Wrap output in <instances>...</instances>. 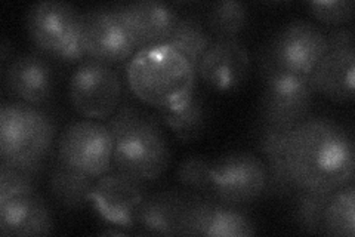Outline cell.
Masks as SVG:
<instances>
[{
  "label": "cell",
  "mask_w": 355,
  "mask_h": 237,
  "mask_svg": "<svg viewBox=\"0 0 355 237\" xmlns=\"http://www.w3.org/2000/svg\"><path fill=\"white\" fill-rule=\"evenodd\" d=\"M286 163L297 188L335 191L354 178L351 133L329 117L308 116L288 133Z\"/></svg>",
  "instance_id": "cell-1"
},
{
  "label": "cell",
  "mask_w": 355,
  "mask_h": 237,
  "mask_svg": "<svg viewBox=\"0 0 355 237\" xmlns=\"http://www.w3.org/2000/svg\"><path fill=\"white\" fill-rule=\"evenodd\" d=\"M196 70L169 43L138 49L126 64L128 85L133 95L154 108H171L196 89Z\"/></svg>",
  "instance_id": "cell-2"
},
{
  "label": "cell",
  "mask_w": 355,
  "mask_h": 237,
  "mask_svg": "<svg viewBox=\"0 0 355 237\" xmlns=\"http://www.w3.org/2000/svg\"><path fill=\"white\" fill-rule=\"evenodd\" d=\"M57 135L53 119L40 107L5 101L0 107V163L40 175Z\"/></svg>",
  "instance_id": "cell-3"
},
{
  "label": "cell",
  "mask_w": 355,
  "mask_h": 237,
  "mask_svg": "<svg viewBox=\"0 0 355 237\" xmlns=\"http://www.w3.org/2000/svg\"><path fill=\"white\" fill-rule=\"evenodd\" d=\"M83 13L71 3L43 0L26 14V28L33 44L46 56L65 64L86 60L82 39Z\"/></svg>",
  "instance_id": "cell-4"
},
{
  "label": "cell",
  "mask_w": 355,
  "mask_h": 237,
  "mask_svg": "<svg viewBox=\"0 0 355 237\" xmlns=\"http://www.w3.org/2000/svg\"><path fill=\"white\" fill-rule=\"evenodd\" d=\"M171 149L159 119L144 115L114 138L113 167L138 181H154L168 169Z\"/></svg>",
  "instance_id": "cell-5"
},
{
  "label": "cell",
  "mask_w": 355,
  "mask_h": 237,
  "mask_svg": "<svg viewBox=\"0 0 355 237\" xmlns=\"http://www.w3.org/2000/svg\"><path fill=\"white\" fill-rule=\"evenodd\" d=\"M114 138L105 123L95 119L77 120L58 140V161L85 175L98 178L113 169Z\"/></svg>",
  "instance_id": "cell-6"
},
{
  "label": "cell",
  "mask_w": 355,
  "mask_h": 237,
  "mask_svg": "<svg viewBox=\"0 0 355 237\" xmlns=\"http://www.w3.org/2000/svg\"><path fill=\"white\" fill-rule=\"evenodd\" d=\"M69 98L80 116L107 119L120 104V76L110 64L86 58L77 64L70 76Z\"/></svg>",
  "instance_id": "cell-7"
},
{
  "label": "cell",
  "mask_w": 355,
  "mask_h": 237,
  "mask_svg": "<svg viewBox=\"0 0 355 237\" xmlns=\"http://www.w3.org/2000/svg\"><path fill=\"white\" fill-rule=\"evenodd\" d=\"M266 165L249 152H231L212 165V197L234 206H246L263 196Z\"/></svg>",
  "instance_id": "cell-8"
},
{
  "label": "cell",
  "mask_w": 355,
  "mask_h": 237,
  "mask_svg": "<svg viewBox=\"0 0 355 237\" xmlns=\"http://www.w3.org/2000/svg\"><path fill=\"white\" fill-rule=\"evenodd\" d=\"M265 44L277 65L302 77H309L327 54L324 33L306 19L287 22Z\"/></svg>",
  "instance_id": "cell-9"
},
{
  "label": "cell",
  "mask_w": 355,
  "mask_h": 237,
  "mask_svg": "<svg viewBox=\"0 0 355 237\" xmlns=\"http://www.w3.org/2000/svg\"><path fill=\"white\" fill-rule=\"evenodd\" d=\"M147 188L138 179L119 171L107 172L95 179L91 191V206L110 227H120L133 233L138 229V217Z\"/></svg>",
  "instance_id": "cell-10"
},
{
  "label": "cell",
  "mask_w": 355,
  "mask_h": 237,
  "mask_svg": "<svg viewBox=\"0 0 355 237\" xmlns=\"http://www.w3.org/2000/svg\"><path fill=\"white\" fill-rule=\"evenodd\" d=\"M257 234V225L240 206L212 196L188 195L181 236L246 237Z\"/></svg>",
  "instance_id": "cell-11"
},
{
  "label": "cell",
  "mask_w": 355,
  "mask_h": 237,
  "mask_svg": "<svg viewBox=\"0 0 355 237\" xmlns=\"http://www.w3.org/2000/svg\"><path fill=\"white\" fill-rule=\"evenodd\" d=\"M83 48L87 58L105 64L129 61L137 52L123 22L111 6H96L83 13Z\"/></svg>",
  "instance_id": "cell-12"
},
{
  "label": "cell",
  "mask_w": 355,
  "mask_h": 237,
  "mask_svg": "<svg viewBox=\"0 0 355 237\" xmlns=\"http://www.w3.org/2000/svg\"><path fill=\"white\" fill-rule=\"evenodd\" d=\"M3 88L14 101L43 106L55 91V72L44 56L22 54L3 65Z\"/></svg>",
  "instance_id": "cell-13"
},
{
  "label": "cell",
  "mask_w": 355,
  "mask_h": 237,
  "mask_svg": "<svg viewBox=\"0 0 355 237\" xmlns=\"http://www.w3.org/2000/svg\"><path fill=\"white\" fill-rule=\"evenodd\" d=\"M137 51L168 43L178 15L175 9L157 0H137L113 5Z\"/></svg>",
  "instance_id": "cell-14"
},
{
  "label": "cell",
  "mask_w": 355,
  "mask_h": 237,
  "mask_svg": "<svg viewBox=\"0 0 355 237\" xmlns=\"http://www.w3.org/2000/svg\"><path fill=\"white\" fill-rule=\"evenodd\" d=\"M250 72V55L239 39H214L198 64L197 74L216 91L237 89Z\"/></svg>",
  "instance_id": "cell-15"
},
{
  "label": "cell",
  "mask_w": 355,
  "mask_h": 237,
  "mask_svg": "<svg viewBox=\"0 0 355 237\" xmlns=\"http://www.w3.org/2000/svg\"><path fill=\"white\" fill-rule=\"evenodd\" d=\"M0 233L5 237L53 233L52 213L37 191L0 199Z\"/></svg>",
  "instance_id": "cell-16"
},
{
  "label": "cell",
  "mask_w": 355,
  "mask_h": 237,
  "mask_svg": "<svg viewBox=\"0 0 355 237\" xmlns=\"http://www.w3.org/2000/svg\"><path fill=\"white\" fill-rule=\"evenodd\" d=\"M292 128H282L259 122L257 128V145L266 165V196L286 197L297 190L286 163V144Z\"/></svg>",
  "instance_id": "cell-17"
},
{
  "label": "cell",
  "mask_w": 355,
  "mask_h": 237,
  "mask_svg": "<svg viewBox=\"0 0 355 237\" xmlns=\"http://www.w3.org/2000/svg\"><path fill=\"white\" fill-rule=\"evenodd\" d=\"M315 91L311 83L291 88H263L259 103L261 120L293 128L309 116Z\"/></svg>",
  "instance_id": "cell-18"
},
{
  "label": "cell",
  "mask_w": 355,
  "mask_h": 237,
  "mask_svg": "<svg viewBox=\"0 0 355 237\" xmlns=\"http://www.w3.org/2000/svg\"><path fill=\"white\" fill-rule=\"evenodd\" d=\"M187 199L188 193L176 190H162L147 195L138 217L139 233L150 236H181Z\"/></svg>",
  "instance_id": "cell-19"
},
{
  "label": "cell",
  "mask_w": 355,
  "mask_h": 237,
  "mask_svg": "<svg viewBox=\"0 0 355 237\" xmlns=\"http://www.w3.org/2000/svg\"><path fill=\"white\" fill-rule=\"evenodd\" d=\"M309 79L315 92L338 103L351 101L355 82L354 49L327 51Z\"/></svg>",
  "instance_id": "cell-20"
},
{
  "label": "cell",
  "mask_w": 355,
  "mask_h": 237,
  "mask_svg": "<svg viewBox=\"0 0 355 237\" xmlns=\"http://www.w3.org/2000/svg\"><path fill=\"white\" fill-rule=\"evenodd\" d=\"M155 117L164 123L178 140L191 142L205 132L209 111L205 98L194 89L181 104L171 108H155Z\"/></svg>",
  "instance_id": "cell-21"
},
{
  "label": "cell",
  "mask_w": 355,
  "mask_h": 237,
  "mask_svg": "<svg viewBox=\"0 0 355 237\" xmlns=\"http://www.w3.org/2000/svg\"><path fill=\"white\" fill-rule=\"evenodd\" d=\"M95 178L65 166L60 161L49 172L48 186L52 197L67 209H83L91 205Z\"/></svg>",
  "instance_id": "cell-22"
},
{
  "label": "cell",
  "mask_w": 355,
  "mask_h": 237,
  "mask_svg": "<svg viewBox=\"0 0 355 237\" xmlns=\"http://www.w3.org/2000/svg\"><path fill=\"white\" fill-rule=\"evenodd\" d=\"M214 36L202 21L193 17H178L168 43L190 61L197 73L205 52L212 44Z\"/></svg>",
  "instance_id": "cell-23"
},
{
  "label": "cell",
  "mask_w": 355,
  "mask_h": 237,
  "mask_svg": "<svg viewBox=\"0 0 355 237\" xmlns=\"http://www.w3.org/2000/svg\"><path fill=\"white\" fill-rule=\"evenodd\" d=\"M324 234L354 237L355 234V187L354 183L331 193L324 211Z\"/></svg>",
  "instance_id": "cell-24"
},
{
  "label": "cell",
  "mask_w": 355,
  "mask_h": 237,
  "mask_svg": "<svg viewBox=\"0 0 355 237\" xmlns=\"http://www.w3.org/2000/svg\"><path fill=\"white\" fill-rule=\"evenodd\" d=\"M333 191L297 188L293 193L292 213L297 227L309 234H324V211Z\"/></svg>",
  "instance_id": "cell-25"
},
{
  "label": "cell",
  "mask_w": 355,
  "mask_h": 237,
  "mask_svg": "<svg viewBox=\"0 0 355 237\" xmlns=\"http://www.w3.org/2000/svg\"><path fill=\"white\" fill-rule=\"evenodd\" d=\"M246 22L248 8L239 0H220L207 9L206 27L214 39H237Z\"/></svg>",
  "instance_id": "cell-26"
},
{
  "label": "cell",
  "mask_w": 355,
  "mask_h": 237,
  "mask_svg": "<svg viewBox=\"0 0 355 237\" xmlns=\"http://www.w3.org/2000/svg\"><path fill=\"white\" fill-rule=\"evenodd\" d=\"M212 165L205 156L185 157L176 167V181L188 195L212 196Z\"/></svg>",
  "instance_id": "cell-27"
},
{
  "label": "cell",
  "mask_w": 355,
  "mask_h": 237,
  "mask_svg": "<svg viewBox=\"0 0 355 237\" xmlns=\"http://www.w3.org/2000/svg\"><path fill=\"white\" fill-rule=\"evenodd\" d=\"M308 8L320 22L333 27L343 26L349 22L354 14V2L351 0H317V2H309Z\"/></svg>",
  "instance_id": "cell-28"
},
{
  "label": "cell",
  "mask_w": 355,
  "mask_h": 237,
  "mask_svg": "<svg viewBox=\"0 0 355 237\" xmlns=\"http://www.w3.org/2000/svg\"><path fill=\"white\" fill-rule=\"evenodd\" d=\"M36 191V177L18 167L0 163V199Z\"/></svg>",
  "instance_id": "cell-29"
},
{
  "label": "cell",
  "mask_w": 355,
  "mask_h": 237,
  "mask_svg": "<svg viewBox=\"0 0 355 237\" xmlns=\"http://www.w3.org/2000/svg\"><path fill=\"white\" fill-rule=\"evenodd\" d=\"M144 115H146V111H142L139 107L133 106V104L119 106L113 115L107 117L105 126L108 128L110 133L113 135V138H117L121 132L126 131L130 125H133V123H135L138 119H141Z\"/></svg>",
  "instance_id": "cell-30"
},
{
  "label": "cell",
  "mask_w": 355,
  "mask_h": 237,
  "mask_svg": "<svg viewBox=\"0 0 355 237\" xmlns=\"http://www.w3.org/2000/svg\"><path fill=\"white\" fill-rule=\"evenodd\" d=\"M327 51L354 49V31L351 27L339 26L324 33Z\"/></svg>",
  "instance_id": "cell-31"
},
{
  "label": "cell",
  "mask_w": 355,
  "mask_h": 237,
  "mask_svg": "<svg viewBox=\"0 0 355 237\" xmlns=\"http://www.w3.org/2000/svg\"><path fill=\"white\" fill-rule=\"evenodd\" d=\"M0 51H2V64L6 65L8 52H9V42L6 39L2 40V44H0Z\"/></svg>",
  "instance_id": "cell-32"
}]
</instances>
